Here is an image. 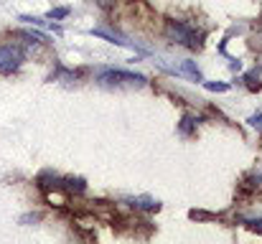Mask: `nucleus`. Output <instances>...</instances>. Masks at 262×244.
<instances>
[{
    "mask_svg": "<svg viewBox=\"0 0 262 244\" xmlns=\"http://www.w3.org/2000/svg\"><path fill=\"white\" fill-rule=\"evenodd\" d=\"M247 122H250L252 127H262V112H260V115H252V117H250Z\"/></svg>",
    "mask_w": 262,
    "mask_h": 244,
    "instance_id": "6e6552de",
    "label": "nucleus"
},
{
    "mask_svg": "<svg viewBox=\"0 0 262 244\" xmlns=\"http://www.w3.org/2000/svg\"><path fill=\"white\" fill-rule=\"evenodd\" d=\"M20 61H23V51L18 43H0V72L3 74L15 72Z\"/></svg>",
    "mask_w": 262,
    "mask_h": 244,
    "instance_id": "f257e3e1",
    "label": "nucleus"
},
{
    "mask_svg": "<svg viewBox=\"0 0 262 244\" xmlns=\"http://www.w3.org/2000/svg\"><path fill=\"white\" fill-rule=\"evenodd\" d=\"M99 84H138V86H143L145 77L143 74H133V72L107 69V72H99Z\"/></svg>",
    "mask_w": 262,
    "mask_h": 244,
    "instance_id": "f03ea898",
    "label": "nucleus"
},
{
    "mask_svg": "<svg viewBox=\"0 0 262 244\" xmlns=\"http://www.w3.org/2000/svg\"><path fill=\"white\" fill-rule=\"evenodd\" d=\"M176 74H186L188 79L201 81V74H199V69L193 66V61H181V69H176Z\"/></svg>",
    "mask_w": 262,
    "mask_h": 244,
    "instance_id": "39448f33",
    "label": "nucleus"
},
{
    "mask_svg": "<svg viewBox=\"0 0 262 244\" xmlns=\"http://www.w3.org/2000/svg\"><path fill=\"white\" fill-rule=\"evenodd\" d=\"M206 89H211V92H227L229 86L227 84H216V81H206Z\"/></svg>",
    "mask_w": 262,
    "mask_h": 244,
    "instance_id": "0eeeda50",
    "label": "nucleus"
},
{
    "mask_svg": "<svg viewBox=\"0 0 262 244\" xmlns=\"http://www.w3.org/2000/svg\"><path fill=\"white\" fill-rule=\"evenodd\" d=\"M97 3H99V5H102V8H107V5H112V3H115V0H97Z\"/></svg>",
    "mask_w": 262,
    "mask_h": 244,
    "instance_id": "f8f14e48",
    "label": "nucleus"
},
{
    "mask_svg": "<svg viewBox=\"0 0 262 244\" xmlns=\"http://www.w3.org/2000/svg\"><path fill=\"white\" fill-rule=\"evenodd\" d=\"M127 204H130V206H135V209H145V211H158V209H161V204H158V201H153V198H148V196L130 198Z\"/></svg>",
    "mask_w": 262,
    "mask_h": 244,
    "instance_id": "20e7f679",
    "label": "nucleus"
},
{
    "mask_svg": "<svg viewBox=\"0 0 262 244\" xmlns=\"http://www.w3.org/2000/svg\"><path fill=\"white\" fill-rule=\"evenodd\" d=\"M69 15V8H56V10H49V18H67Z\"/></svg>",
    "mask_w": 262,
    "mask_h": 244,
    "instance_id": "423d86ee",
    "label": "nucleus"
},
{
    "mask_svg": "<svg viewBox=\"0 0 262 244\" xmlns=\"http://www.w3.org/2000/svg\"><path fill=\"white\" fill-rule=\"evenodd\" d=\"M38 219H41V214H26L20 221H38Z\"/></svg>",
    "mask_w": 262,
    "mask_h": 244,
    "instance_id": "9d476101",
    "label": "nucleus"
},
{
    "mask_svg": "<svg viewBox=\"0 0 262 244\" xmlns=\"http://www.w3.org/2000/svg\"><path fill=\"white\" fill-rule=\"evenodd\" d=\"M247 224H250L255 232H260V234H262V219H257V221H247Z\"/></svg>",
    "mask_w": 262,
    "mask_h": 244,
    "instance_id": "9b49d317",
    "label": "nucleus"
},
{
    "mask_svg": "<svg viewBox=\"0 0 262 244\" xmlns=\"http://www.w3.org/2000/svg\"><path fill=\"white\" fill-rule=\"evenodd\" d=\"M191 122H193L191 117H183V125H181V130H183V132H188V130H191Z\"/></svg>",
    "mask_w": 262,
    "mask_h": 244,
    "instance_id": "1a4fd4ad",
    "label": "nucleus"
},
{
    "mask_svg": "<svg viewBox=\"0 0 262 244\" xmlns=\"http://www.w3.org/2000/svg\"><path fill=\"white\" fill-rule=\"evenodd\" d=\"M168 36L173 38L176 43H183V46H188V49H196V46H199L196 33H193L188 26H183V23H171V26H168Z\"/></svg>",
    "mask_w": 262,
    "mask_h": 244,
    "instance_id": "7ed1b4c3",
    "label": "nucleus"
}]
</instances>
